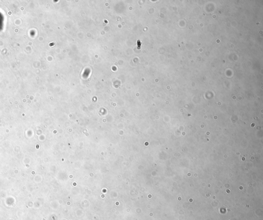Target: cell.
Returning a JSON list of instances; mask_svg holds the SVG:
<instances>
[{
	"label": "cell",
	"mask_w": 263,
	"mask_h": 220,
	"mask_svg": "<svg viewBox=\"0 0 263 220\" xmlns=\"http://www.w3.org/2000/svg\"><path fill=\"white\" fill-rule=\"evenodd\" d=\"M3 24H4V17L0 13V31L3 28Z\"/></svg>",
	"instance_id": "6da1fadb"
}]
</instances>
